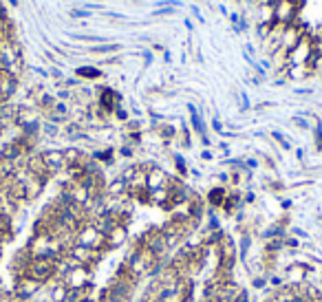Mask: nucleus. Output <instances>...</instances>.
Returning <instances> with one entry per match:
<instances>
[{
	"label": "nucleus",
	"mask_w": 322,
	"mask_h": 302,
	"mask_svg": "<svg viewBox=\"0 0 322 302\" xmlns=\"http://www.w3.org/2000/svg\"><path fill=\"white\" fill-rule=\"evenodd\" d=\"M234 302H252L250 289H247V287H243L241 291H239V295H236V298H234Z\"/></svg>",
	"instance_id": "obj_33"
},
{
	"label": "nucleus",
	"mask_w": 322,
	"mask_h": 302,
	"mask_svg": "<svg viewBox=\"0 0 322 302\" xmlns=\"http://www.w3.org/2000/svg\"><path fill=\"white\" fill-rule=\"evenodd\" d=\"M104 192H106V196H108V198H121V196L128 194V183H126V181L121 179V177H117V179L108 181Z\"/></svg>",
	"instance_id": "obj_16"
},
{
	"label": "nucleus",
	"mask_w": 322,
	"mask_h": 302,
	"mask_svg": "<svg viewBox=\"0 0 322 302\" xmlns=\"http://www.w3.org/2000/svg\"><path fill=\"white\" fill-rule=\"evenodd\" d=\"M31 261H33V256L29 254L27 247H22V249H18L14 254L9 269H11V274H14L16 280H18V278H22V276H27V269H29V265H31Z\"/></svg>",
	"instance_id": "obj_9"
},
{
	"label": "nucleus",
	"mask_w": 322,
	"mask_h": 302,
	"mask_svg": "<svg viewBox=\"0 0 322 302\" xmlns=\"http://www.w3.org/2000/svg\"><path fill=\"white\" fill-rule=\"evenodd\" d=\"M42 132H44L47 137H58L60 135V128H58V124H53V122H47V124H42Z\"/></svg>",
	"instance_id": "obj_27"
},
{
	"label": "nucleus",
	"mask_w": 322,
	"mask_h": 302,
	"mask_svg": "<svg viewBox=\"0 0 322 302\" xmlns=\"http://www.w3.org/2000/svg\"><path fill=\"white\" fill-rule=\"evenodd\" d=\"M274 137L278 139V143H281V146H283L285 150H289V148H291V146H289V141H287V139H285V137L281 135V132H274Z\"/></svg>",
	"instance_id": "obj_36"
},
{
	"label": "nucleus",
	"mask_w": 322,
	"mask_h": 302,
	"mask_svg": "<svg viewBox=\"0 0 322 302\" xmlns=\"http://www.w3.org/2000/svg\"><path fill=\"white\" fill-rule=\"evenodd\" d=\"M168 185H170V177L159 166H150L146 170V188L148 190H159V188H168Z\"/></svg>",
	"instance_id": "obj_11"
},
{
	"label": "nucleus",
	"mask_w": 322,
	"mask_h": 302,
	"mask_svg": "<svg viewBox=\"0 0 322 302\" xmlns=\"http://www.w3.org/2000/svg\"><path fill=\"white\" fill-rule=\"evenodd\" d=\"M42 289H44V285H40L38 280H33V278H29V276H22L14 282L11 295L16 298V302H31Z\"/></svg>",
	"instance_id": "obj_2"
},
{
	"label": "nucleus",
	"mask_w": 322,
	"mask_h": 302,
	"mask_svg": "<svg viewBox=\"0 0 322 302\" xmlns=\"http://www.w3.org/2000/svg\"><path fill=\"white\" fill-rule=\"evenodd\" d=\"M263 240H269V238H287L289 236V232H287V225H283L281 221H276V223H271V225H267L263 229Z\"/></svg>",
	"instance_id": "obj_19"
},
{
	"label": "nucleus",
	"mask_w": 322,
	"mask_h": 302,
	"mask_svg": "<svg viewBox=\"0 0 322 302\" xmlns=\"http://www.w3.org/2000/svg\"><path fill=\"white\" fill-rule=\"evenodd\" d=\"M281 205H283V208H285V210H289V208H291V201H283Z\"/></svg>",
	"instance_id": "obj_43"
},
{
	"label": "nucleus",
	"mask_w": 322,
	"mask_h": 302,
	"mask_svg": "<svg viewBox=\"0 0 322 302\" xmlns=\"http://www.w3.org/2000/svg\"><path fill=\"white\" fill-rule=\"evenodd\" d=\"M77 75L86 77V80H97L102 73H100V69H93V66H82V69H77Z\"/></svg>",
	"instance_id": "obj_25"
},
{
	"label": "nucleus",
	"mask_w": 322,
	"mask_h": 302,
	"mask_svg": "<svg viewBox=\"0 0 322 302\" xmlns=\"http://www.w3.org/2000/svg\"><path fill=\"white\" fill-rule=\"evenodd\" d=\"M130 240V234H128V227L126 225H115L111 232L106 234V251H117L121 249L126 243Z\"/></svg>",
	"instance_id": "obj_8"
},
{
	"label": "nucleus",
	"mask_w": 322,
	"mask_h": 302,
	"mask_svg": "<svg viewBox=\"0 0 322 302\" xmlns=\"http://www.w3.org/2000/svg\"><path fill=\"white\" fill-rule=\"evenodd\" d=\"M64 302H86V289H84V287L69 289V291H66Z\"/></svg>",
	"instance_id": "obj_23"
},
{
	"label": "nucleus",
	"mask_w": 322,
	"mask_h": 302,
	"mask_svg": "<svg viewBox=\"0 0 322 302\" xmlns=\"http://www.w3.org/2000/svg\"><path fill=\"white\" fill-rule=\"evenodd\" d=\"M93 274H95V269H90V267H75L66 274L62 282L66 285V289H77V287L88 285L93 280Z\"/></svg>",
	"instance_id": "obj_7"
},
{
	"label": "nucleus",
	"mask_w": 322,
	"mask_h": 302,
	"mask_svg": "<svg viewBox=\"0 0 322 302\" xmlns=\"http://www.w3.org/2000/svg\"><path fill=\"white\" fill-rule=\"evenodd\" d=\"M252 201H254V194H252V192H250V194H247V196H245V203H252Z\"/></svg>",
	"instance_id": "obj_42"
},
{
	"label": "nucleus",
	"mask_w": 322,
	"mask_h": 302,
	"mask_svg": "<svg viewBox=\"0 0 322 302\" xmlns=\"http://www.w3.org/2000/svg\"><path fill=\"white\" fill-rule=\"evenodd\" d=\"M38 106L42 108V111L51 113V111H53V106H56V97H51V95H42V97L38 99Z\"/></svg>",
	"instance_id": "obj_26"
},
{
	"label": "nucleus",
	"mask_w": 322,
	"mask_h": 302,
	"mask_svg": "<svg viewBox=\"0 0 322 302\" xmlns=\"http://www.w3.org/2000/svg\"><path fill=\"white\" fill-rule=\"evenodd\" d=\"M115 115H117L119 119H124V122H128V113L124 111V108H121L119 104H117V108H115Z\"/></svg>",
	"instance_id": "obj_37"
},
{
	"label": "nucleus",
	"mask_w": 322,
	"mask_h": 302,
	"mask_svg": "<svg viewBox=\"0 0 322 302\" xmlns=\"http://www.w3.org/2000/svg\"><path fill=\"white\" fill-rule=\"evenodd\" d=\"M100 302H128V300H121V298H117V295H113L111 291H106V289H102Z\"/></svg>",
	"instance_id": "obj_30"
},
{
	"label": "nucleus",
	"mask_w": 322,
	"mask_h": 302,
	"mask_svg": "<svg viewBox=\"0 0 322 302\" xmlns=\"http://www.w3.org/2000/svg\"><path fill=\"white\" fill-rule=\"evenodd\" d=\"M51 113H56V115H69V108H66L64 102H56V106H53Z\"/></svg>",
	"instance_id": "obj_34"
},
{
	"label": "nucleus",
	"mask_w": 322,
	"mask_h": 302,
	"mask_svg": "<svg viewBox=\"0 0 322 302\" xmlns=\"http://www.w3.org/2000/svg\"><path fill=\"white\" fill-rule=\"evenodd\" d=\"M18 90V77L9 71H0V104H7Z\"/></svg>",
	"instance_id": "obj_10"
},
{
	"label": "nucleus",
	"mask_w": 322,
	"mask_h": 302,
	"mask_svg": "<svg viewBox=\"0 0 322 302\" xmlns=\"http://www.w3.org/2000/svg\"><path fill=\"white\" fill-rule=\"evenodd\" d=\"M225 198H227L225 188H214V190H210V194H208V205L210 208H223Z\"/></svg>",
	"instance_id": "obj_21"
},
{
	"label": "nucleus",
	"mask_w": 322,
	"mask_h": 302,
	"mask_svg": "<svg viewBox=\"0 0 322 302\" xmlns=\"http://www.w3.org/2000/svg\"><path fill=\"white\" fill-rule=\"evenodd\" d=\"M42 161H44L47 170L51 177H58L60 172H64L66 168V159H64V153L62 150H56V148H49V150H42L40 153Z\"/></svg>",
	"instance_id": "obj_6"
},
{
	"label": "nucleus",
	"mask_w": 322,
	"mask_h": 302,
	"mask_svg": "<svg viewBox=\"0 0 322 302\" xmlns=\"http://www.w3.org/2000/svg\"><path fill=\"white\" fill-rule=\"evenodd\" d=\"M75 243L86 245V247H90V249H97V251H106V236L97 232L90 223H84V225L77 229Z\"/></svg>",
	"instance_id": "obj_3"
},
{
	"label": "nucleus",
	"mask_w": 322,
	"mask_h": 302,
	"mask_svg": "<svg viewBox=\"0 0 322 302\" xmlns=\"http://www.w3.org/2000/svg\"><path fill=\"white\" fill-rule=\"evenodd\" d=\"M252 245H254V240L250 236V232L247 234H243L241 240L236 243V247H239V261L243 265H247V261H250V249H252Z\"/></svg>",
	"instance_id": "obj_20"
},
{
	"label": "nucleus",
	"mask_w": 322,
	"mask_h": 302,
	"mask_svg": "<svg viewBox=\"0 0 322 302\" xmlns=\"http://www.w3.org/2000/svg\"><path fill=\"white\" fill-rule=\"evenodd\" d=\"M190 113H192V126H194V130H197L201 137H205V124H203L201 115L194 111V106H190Z\"/></svg>",
	"instance_id": "obj_24"
},
{
	"label": "nucleus",
	"mask_w": 322,
	"mask_h": 302,
	"mask_svg": "<svg viewBox=\"0 0 322 302\" xmlns=\"http://www.w3.org/2000/svg\"><path fill=\"white\" fill-rule=\"evenodd\" d=\"M174 164H177V170H179L181 174H186V172H188V170H186V161H183V157H179V155H177V157H174Z\"/></svg>",
	"instance_id": "obj_35"
},
{
	"label": "nucleus",
	"mask_w": 322,
	"mask_h": 302,
	"mask_svg": "<svg viewBox=\"0 0 322 302\" xmlns=\"http://www.w3.org/2000/svg\"><path fill=\"white\" fill-rule=\"evenodd\" d=\"M66 291H69V289H66V285H64V282H60V280H51V282H49V287L44 289L47 298L51 302H64Z\"/></svg>",
	"instance_id": "obj_17"
},
{
	"label": "nucleus",
	"mask_w": 322,
	"mask_h": 302,
	"mask_svg": "<svg viewBox=\"0 0 322 302\" xmlns=\"http://www.w3.org/2000/svg\"><path fill=\"white\" fill-rule=\"evenodd\" d=\"M24 168H27V170L31 172V174H35V177L44 179V181H49V179H51V174H49V170H47L44 161H42L40 153L29 155V157H27V161H24Z\"/></svg>",
	"instance_id": "obj_12"
},
{
	"label": "nucleus",
	"mask_w": 322,
	"mask_h": 302,
	"mask_svg": "<svg viewBox=\"0 0 322 302\" xmlns=\"http://www.w3.org/2000/svg\"><path fill=\"white\" fill-rule=\"evenodd\" d=\"M135 245L139 247H144L146 251H150L153 256H157L161 261V258H166L168 256V245H166V238H163V234H161V227H150V229H146V232L135 240Z\"/></svg>",
	"instance_id": "obj_1"
},
{
	"label": "nucleus",
	"mask_w": 322,
	"mask_h": 302,
	"mask_svg": "<svg viewBox=\"0 0 322 302\" xmlns=\"http://www.w3.org/2000/svg\"><path fill=\"white\" fill-rule=\"evenodd\" d=\"M119 153H121V157H132V148L130 146H124Z\"/></svg>",
	"instance_id": "obj_38"
},
{
	"label": "nucleus",
	"mask_w": 322,
	"mask_h": 302,
	"mask_svg": "<svg viewBox=\"0 0 322 302\" xmlns=\"http://www.w3.org/2000/svg\"><path fill=\"white\" fill-rule=\"evenodd\" d=\"M212 126H214V130L221 132V122H218V119H214V122H212Z\"/></svg>",
	"instance_id": "obj_40"
},
{
	"label": "nucleus",
	"mask_w": 322,
	"mask_h": 302,
	"mask_svg": "<svg viewBox=\"0 0 322 302\" xmlns=\"http://www.w3.org/2000/svg\"><path fill=\"white\" fill-rule=\"evenodd\" d=\"M163 135H166V137H172V135H174V128H172V126H163Z\"/></svg>",
	"instance_id": "obj_39"
},
{
	"label": "nucleus",
	"mask_w": 322,
	"mask_h": 302,
	"mask_svg": "<svg viewBox=\"0 0 322 302\" xmlns=\"http://www.w3.org/2000/svg\"><path fill=\"white\" fill-rule=\"evenodd\" d=\"M263 251L265 254H283L285 251V238H269V240H265Z\"/></svg>",
	"instance_id": "obj_22"
},
{
	"label": "nucleus",
	"mask_w": 322,
	"mask_h": 302,
	"mask_svg": "<svg viewBox=\"0 0 322 302\" xmlns=\"http://www.w3.org/2000/svg\"><path fill=\"white\" fill-rule=\"evenodd\" d=\"M296 5H291L289 0H281V3L274 7V20H278L281 25H289L296 16Z\"/></svg>",
	"instance_id": "obj_14"
},
{
	"label": "nucleus",
	"mask_w": 322,
	"mask_h": 302,
	"mask_svg": "<svg viewBox=\"0 0 322 302\" xmlns=\"http://www.w3.org/2000/svg\"><path fill=\"white\" fill-rule=\"evenodd\" d=\"M252 287H254V289H265V287H269V282H267V276H252Z\"/></svg>",
	"instance_id": "obj_28"
},
{
	"label": "nucleus",
	"mask_w": 322,
	"mask_h": 302,
	"mask_svg": "<svg viewBox=\"0 0 322 302\" xmlns=\"http://www.w3.org/2000/svg\"><path fill=\"white\" fill-rule=\"evenodd\" d=\"M296 124L302 126V128H307V122H305V119H296Z\"/></svg>",
	"instance_id": "obj_41"
},
{
	"label": "nucleus",
	"mask_w": 322,
	"mask_h": 302,
	"mask_svg": "<svg viewBox=\"0 0 322 302\" xmlns=\"http://www.w3.org/2000/svg\"><path fill=\"white\" fill-rule=\"evenodd\" d=\"M69 254L73 258H75L77 263L82 265V267H90V269H95L97 265H100L102 261L106 258V251H97V249H90V247L86 245H80V243H75L69 249Z\"/></svg>",
	"instance_id": "obj_4"
},
{
	"label": "nucleus",
	"mask_w": 322,
	"mask_h": 302,
	"mask_svg": "<svg viewBox=\"0 0 322 302\" xmlns=\"http://www.w3.org/2000/svg\"><path fill=\"white\" fill-rule=\"evenodd\" d=\"M289 236H296L298 240H307V238H309V234H307L302 227H291V229H289Z\"/></svg>",
	"instance_id": "obj_32"
},
{
	"label": "nucleus",
	"mask_w": 322,
	"mask_h": 302,
	"mask_svg": "<svg viewBox=\"0 0 322 302\" xmlns=\"http://www.w3.org/2000/svg\"><path fill=\"white\" fill-rule=\"evenodd\" d=\"M300 243H302V240H298L296 236H287V238H285V249L296 251V249H300Z\"/></svg>",
	"instance_id": "obj_29"
},
{
	"label": "nucleus",
	"mask_w": 322,
	"mask_h": 302,
	"mask_svg": "<svg viewBox=\"0 0 322 302\" xmlns=\"http://www.w3.org/2000/svg\"><path fill=\"white\" fill-rule=\"evenodd\" d=\"M90 225H93L100 234H104V236H106V234L117 225V221H115L111 214H100V216H93V219H90Z\"/></svg>",
	"instance_id": "obj_18"
},
{
	"label": "nucleus",
	"mask_w": 322,
	"mask_h": 302,
	"mask_svg": "<svg viewBox=\"0 0 322 302\" xmlns=\"http://www.w3.org/2000/svg\"><path fill=\"white\" fill-rule=\"evenodd\" d=\"M53 265L56 263H49V261H40V258H33L31 265L27 269V276L38 280L40 285H49L53 280Z\"/></svg>",
	"instance_id": "obj_5"
},
{
	"label": "nucleus",
	"mask_w": 322,
	"mask_h": 302,
	"mask_svg": "<svg viewBox=\"0 0 322 302\" xmlns=\"http://www.w3.org/2000/svg\"><path fill=\"white\" fill-rule=\"evenodd\" d=\"M64 190H69V194H71V198L75 201L77 205H86L88 201H90V192H88V188L84 183H71V185H66Z\"/></svg>",
	"instance_id": "obj_15"
},
{
	"label": "nucleus",
	"mask_w": 322,
	"mask_h": 302,
	"mask_svg": "<svg viewBox=\"0 0 322 302\" xmlns=\"http://www.w3.org/2000/svg\"><path fill=\"white\" fill-rule=\"evenodd\" d=\"M0 282H3V278H0Z\"/></svg>",
	"instance_id": "obj_44"
},
{
	"label": "nucleus",
	"mask_w": 322,
	"mask_h": 302,
	"mask_svg": "<svg viewBox=\"0 0 322 302\" xmlns=\"http://www.w3.org/2000/svg\"><path fill=\"white\" fill-rule=\"evenodd\" d=\"M267 282H269V287H274V289L285 287V278L283 276H276V274H271L269 278H267Z\"/></svg>",
	"instance_id": "obj_31"
},
{
	"label": "nucleus",
	"mask_w": 322,
	"mask_h": 302,
	"mask_svg": "<svg viewBox=\"0 0 322 302\" xmlns=\"http://www.w3.org/2000/svg\"><path fill=\"white\" fill-rule=\"evenodd\" d=\"M283 278H285V285H305L307 271L302 269L298 263H291L283 269Z\"/></svg>",
	"instance_id": "obj_13"
}]
</instances>
